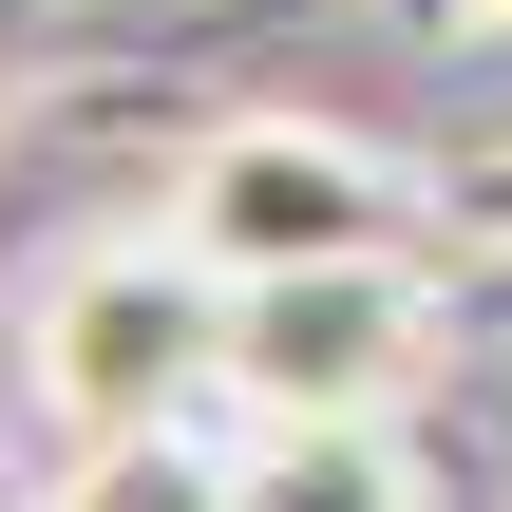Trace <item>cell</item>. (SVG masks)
I'll list each match as a JSON object with an SVG mask.
<instances>
[{
  "label": "cell",
  "instance_id": "3957f363",
  "mask_svg": "<svg viewBox=\"0 0 512 512\" xmlns=\"http://www.w3.org/2000/svg\"><path fill=\"white\" fill-rule=\"evenodd\" d=\"M171 228L266 285V266H342V247H399V171L361 133H304V114H228L190 171H171Z\"/></svg>",
  "mask_w": 512,
  "mask_h": 512
},
{
  "label": "cell",
  "instance_id": "52a82bcc",
  "mask_svg": "<svg viewBox=\"0 0 512 512\" xmlns=\"http://www.w3.org/2000/svg\"><path fill=\"white\" fill-rule=\"evenodd\" d=\"M418 19H456V0H418Z\"/></svg>",
  "mask_w": 512,
  "mask_h": 512
},
{
  "label": "cell",
  "instance_id": "277c9868",
  "mask_svg": "<svg viewBox=\"0 0 512 512\" xmlns=\"http://www.w3.org/2000/svg\"><path fill=\"white\" fill-rule=\"evenodd\" d=\"M247 512H418L380 418H247Z\"/></svg>",
  "mask_w": 512,
  "mask_h": 512
},
{
  "label": "cell",
  "instance_id": "7a4b0ae2",
  "mask_svg": "<svg viewBox=\"0 0 512 512\" xmlns=\"http://www.w3.org/2000/svg\"><path fill=\"white\" fill-rule=\"evenodd\" d=\"M228 399L247 418H399L418 399V266L342 247V266L228 285Z\"/></svg>",
  "mask_w": 512,
  "mask_h": 512
},
{
  "label": "cell",
  "instance_id": "5b68a950",
  "mask_svg": "<svg viewBox=\"0 0 512 512\" xmlns=\"http://www.w3.org/2000/svg\"><path fill=\"white\" fill-rule=\"evenodd\" d=\"M76 512H247V456H190V418H152L76 456Z\"/></svg>",
  "mask_w": 512,
  "mask_h": 512
},
{
  "label": "cell",
  "instance_id": "8992f818",
  "mask_svg": "<svg viewBox=\"0 0 512 512\" xmlns=\"http://www.w3.org/2000/svg\"><path fill=\"white\" fill-rule=\"evenodd\" d=\"M456 209H475V228H512V152H475V171H456Z\"/></svg>",
  "mask_w": 512,
  "mask_h": 512
},
{
  "label": "cell",
  "instance_id": "6da1fadb",
  "mask_svg": "<svg viewBox=\"0 0 512 512\" xmlns=\"http://www.w3.org/2000/svg\"><path fill=\"white\" fill-rule=\"evenodd\" d=\"M19 380H38V418L95 456V437H152V418H190V399H228V266L190 247V228H133V247H76L57 285H38V323H19Z\"/></svg>",
  "mask_w": 512,
  "mask_h": 512
}]
</instances>
